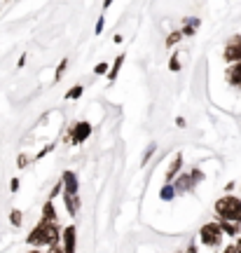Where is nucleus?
Instances as JSON below:
<instances>
[{"label": "nucleus", "instance_id": "f257e3e1", "mask_svg": "<svg viewBox=\"0 0 241 253\" xmlns=\"http://www.w3.org/2000/svg\"><path fill=\"white\" fill-rule=\"evenodd\" d=\"M56 239H59V230H56V225L54 223H49V220H42L40 225L33 227V232L28 235V244L33 246H54L56 244Z\"/></svg>", "mask_w": 241, "mask_h": 253}, {"label": "nucleus", "instance_id": "f03ea898", "mask_svg": "<svg viewBox=\"0 0 241 253\" xmlns=\"http://www.w3.org/2000/svg\"><path fill=\"white\" fill-rule=\"evenodd\" d=\"M215 211H218L220 220H227V223H241V202L237 197L218 199Z\"/></svg>", "mask_w": 241, "mask_h": 253}, {"label": "nucleus", "instance_id": "7ed1b4c3", "mask_svg": "<svg viewBox=\"0 0 241 253\" xmlns=\"http://www.w3.org/2000/svg\"><path fill=\"white\" fill-rule=\"evenodd\" d=\"M220 235H223V230L218 223H206L201 227V232H199V239H201V244L206 246H218L220 244Z\"/></svg>", "mask_w": 241, "mask_h": 253}, {"label": "nucleus", "instance_id": "20e7f679", "mask_svg": "<svg viewBox=\"0 0 241 253\" xmlns=\"http://www.w3.org/2000/svg\"><path fill=\"white\" fill-rule=\"evenodd\" d=\"M225 59L232 63H239L241 61V38H232L227 42V49H225Z\"/></svg>", "mask_w": 241, "mask_h": 253}, {"label": "nucleus", "instance_id": "39448f33", "mask_svg": "<svg viewBox=\"0 0 241 253\" xmlns=\"http://www.w3.org/2000/svg\"><path fill=\"white\" fill-rule=\"evenodd\" d=\"M91 134V126L89 122H78V125L73 126V131H71V138H73V143H82L87 136Z\"/></svg>", "mask_w": 241, "mask_h": 253}, {"label": "nucleus", "instance_id": "423d86ee", "mask_svg": "<svg viewBox=\"0 0 241 253\" xmlns=\"http://www.w3.org/2000/svg\"><path fill=\"white\" fill-rule=\"evenodd\" d=\"M197 181H201V171H197V169H195V171L190 173V176H183L180 181H176V188H173V190H178V192H185V190H190Z\"/></svg>", "mask_w": 241, "mask_h": 253}, {"label": "nucleus", "instance_id": "0eeeda50", "mask_svg": "<svg viewBox=\"0 0 241 253\" xmlns=\"http://www.w3.org/2000/svg\"><path fill=\"white\" fill-rule=\"evenodd\" d=\"M75 227H68V230H63V253H75Z\"/></svg>", "mask_w": 241, "mask_h": 253}, {"label": "nucleus", "instance_id": "6e6552de", "mask_svg": "<svg viewBox=\"0 0 241 253\" xmlns=\"http://www.w3.org/2000/svg\"><path fill=\"white\" fill-rule=\"evenodd\" d=\"M63 188H66V195H78V176L73 171H66L63 173Z\"/></svg>", "mask_w": 241, "mask_h": 253}, {"label": "nucleus", "instance_id": "1a4fd4ad", "mask_svg": "<svg viewBox=\"0 0 241 253\" xmlns=\"http://www.w3.org/2000/svg\"><path fill=\"white\" fill-rule=\"evenodd\" d=\"M66 197V209H68V213L75 216L78 213V207H80V202H78V195H63Z\"/></svg>", "mask_w": 241, "mask_h": 253}, {"label": "nucleus", "instance_id": "9d476101", "mask_svg": "<svg viewBox=\"0 0 241 253\" xmlns=\"http://www.w3.org/2000/svg\"><path fill=\"white\" fill-rule=\"evenodd\" d=\"M180 167H183V157H176V160H173V164H171L169 167V171H166V181H173V178H176V173L180 171Z\"/></svg>", "mask_w": 241, "mask_h": 253}, {"label": "nucleus", "instance_id": "9b49d317", "mask_svg": "<svg viewBox=\"0 0 241 253\" xmlns=\"http://www.w3.org/2000/svg\"><path fill=\"white\" fill-rule=\"evenodd\" d=\"M218 225H220L223 232H227V235H232V237L239 232V223H227V220H223V223H218Z\"/></svg>", "mask_w": 241, "mask_h": 253}, {"label": "nucleus", "instance_id": "f8f14e48", "mask_svg": "<svg viewBox=\"0 0 241 253\" xmlns=\"http://www.w3.org/2000/svg\"><path fill=\"white\" fill-rule=\"evenodd\" d=\"M42 218H45V220H49V223H54V220H56V213H54V204H52V202H47L45 207H42Z\"/></svg>", "mask_w": 241, "mask_h": 253}, {"label": "nucleus", "instance_id": "ddd939ff", "mask_svg": "<svg viewBox=\"0 0 241 253\" xmlns=\"http://www.w3.org/2000/svg\"><path fill=\"white\" fill-rule=\"evenodd\" d=\"M180 40H183V33H180V31H176V33H171V36L166 38V45L173 47V45H178Z\"/></svg>", "mask_w": 241, "mask_h": 253}, {"label": "nucleus", "instance_id": "4468645a", "mask_svg": "<svg viewBox=\"0 0 241 253\" xmlns=\"http://www.w3.org/2000/svg\"><path fill=\"white\" fill-rule=\"evenodd\" d=\"M122 63H124V54L117 56L115 66H113V71H110V80H115V78H117V71H120V66H122Z\"/></svg>", "mask_w": 241, "mask_h": 253}, {"label": "nucleus", "instance_id": "2eb2a0df", "mask_svg": "<svg viewBox=\"0 0 241 253\" xmlns=\"http://www.w3.org/2000/svg\"><path fill=\"white\" fill-rule=\"evenodd\" d=\"M173 192H176V190H173V185H166V188H161V199H164V202L173 199Z\"/></svg>", "mask_w": 241, "mask_h": 253}, {"label": "nucleus", "instance_id": "dca6fc26", "mask_svg": "<svg viewBox=\"0 0 241 253\" xmlns=\"http://www.w3.org/2000/svg\"><path fill=\"white\" fill-rule=\"evenodd\" d=\"M80 94H82V87L78 84V87H73V89L66 94V99H80Z\"/></svg>", "mask_w": 241, "mask_h": 253}, {"label": "nucleus", "instance_id": "f3484780", "mask_svg": "<svg viewBox=\"0 0 241 253\" xmlns=\"http://www.w3.org/2000/svg\"><path fill=\"white\" fill-rule=\"evenodd\" d=\"M9 220H12V225H21V211H12V216H9Z\"/></svg>", "mask_w": 241, "mask_h": 253}, {"label": "nucleus", "instance_id": "a211bd4d", "mask_svg": "<svg viewBox=\"0 0 241 253\" xmlns=\"http://www.w3.org/2000/svg\"><path fill=\"white\" fill-rule=\"evenodd\" d=\"M66 66H68V59H63V61L59 63V71H56V80H59V78L63 75V71H66Z\"/></svg>", "mask_w": 241, "mask_h": 253}, {"label": "nucleus", "instance_id": "6ab92c4d", "mask_svg": "<svg viewBox=\"0 0 241 253\" xmlns=\"http://www.w3.org/2000/svg\"><path fill=\"white\" fill-rule=\"evenodd\" d=\"M178 68H180V63H178V56L173 54V56H171V71H178Z\"/></svg>", "mask_w": 241, "mask_h": 253}, {"label": "nucleus", "instance_id": "aec40b11", "mask_svg": "<svg viewBox=\"0 0 241 253\" xmlns=\"http://www.w3.org/2000/svg\"><path fill=\"white\" fill-rule=\"evenodd\" d=\"M108 71V63H98L96 68H94V73H96V75H101V73H106Z\"/></svg>", "mask_w": 241, "mask_h": 253}, {"label": "nucleus", "instance_id": "412c9836", "mask_svg": "<svg viewBox=\"0 0 241 253\" xmlns=\"http://www.w3.org/2000/svg\"><path fill=\"white\" fill-rule=\"evenodd\" d=\"M155 153V145H150V148H148V153L143 155V164H148V160H150V155Z\"/></svg>", "mask_w": 241, "mask_h": 253}, {"label": "nucleus", "instance_id": "4be33fe9", "mask_svg": "<svg viewBox=\"0 0 241 253\" xmlns=\"http://www.w3.org/2000/svg\"><path fill=\"white\" fill-rule=\"evenodd\" d=\"M28 164V160H26V155H21V157H19V167H26Z\"/></svg>", "mask_w": 241, "mask_h": 253}, {"label": "nucleus", "instance_id": "5701e85b", "mask_svg": "<svg viewBox=\"0 0 241 253\" xmlns=\"http://www.w3.org/2000/svg\"><path fill=\"white\" fill-rule=\"evenodd\" d=\"M101 31H103V17L98 19V24H96V33H101Z\"/></svg>", "mask_w": 241, "mask_h": 253}, {"label": "nucleus", "instance_id": "b1692460", "mask_svg": "<svg viewBox=\"0 0 241 253\" xmlns=\"http://www.w3.org/2000/svg\"><path fill=\"white\" fill-rule=\"evenodd\" d=\"M9 188H12V192H14V190L19 188V181H17V178H12V183H9Z\"/></svg>", "mask_w": 241, "mask_h": 253}, {"label": "nucleus", "instance_id": "393cba45", "mask_svg": "<svg viewBox=\"0 0 241 253\" xmlns=\"http://www.w3.org/2000/svg\"><path fill=\"white\" fill-rule=\"evenodd\" d=\"M223 253H237V249H234V246H227V249H225Z\"/></svg>", "mask_w": 241, "mask_h": 253}, {"label": "nucleus", "instance_id": "a878e982", "mask_svg": "<svg viewBox=\"0 0 241 253\" xmlns=\"http://www.w3.org/2000/svg\"><path fill=\"white\" fill-rule=\"evenodd\" d=\"M234 249H237V253H241V239H239V244L234 246Z\"/></svg>", "mask_w": 241, "mask_h": 253}, {"label": "nucleus", "instance_id": "bb28decb", "mask_svg": "<svg viewBox=\"0 0 241 253\" xmlns=\"http://www.w3.org/2000/svg\"><path fill=\"white\" fill-rule=\"evenodd\" d=\"M188 253H197V249H195V246H190V249H188Z\"/></svg>", "mask_w": 241, "mask_h": 253}, {"label": "nucleus", "instance_id": "cd10ccee", "mask_svg": "<svg viewBox=\"0 0 241 253\" xmlns=\"http://www.w3.org/2000/svg\"><path fill=\"white\" fill-rule=\"evenodd\" d=\"M110 2H113V0H106V2H103V7H110Z\"/></svg>", "mask_w": 241, "mask_h": 253}, {"label": "nucleus", "instance_id": "c85d7f7f", "mask_svg": "<svg viewBox=\"0 0 241 253\" xmlns=\"http://www.w3.org/2000/svg\"><path fill=\"white\" fill-rule=\"evenodd\" d=\"M54 253H63V251H61V249H54Z\"/></svg>", "mask_w": 241, "mask_h": 253}, {"label": "nucleus", "instance_id": "c756f323", "mask_svg": "<svg viewBox=\"0 0 241 253\" xmlns=\"http://www.w3.org/2000/svg\"><path fill=\"white\" fill-rule=\"evenodd\" d=\"M28 253H40V251H28Z\"/></svg>", "mask_w": 241, "mask_h": 253}]
</instances>
